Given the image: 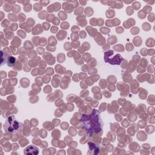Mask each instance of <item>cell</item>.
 Masks as SVG:
<instances>
[{
	"instance_id": "obj_5",
	"label": "cell",
	"mask_w": 155,
	"mask_h": 155,
	"mask_svg": "<svg viewBox=\"0 0 155 155\" xmlns=\"http://www.w3.org/2000/svg\"><path fill=\"white\" fill-rule=\"evenodd\" d=\"M16 59L15 58L13 57V56H8L7 60V65L8 67H13L15 65V64H16Z\"/></svg>"
},
{
	"instance_id": "obj_1",
	"label": "cell",
	"mask_w": 155,
	"mask_h": 155,
	"mask_svg": "<svg viewBox=\"0 0 155 155\" xmlns=\"http://www.w3.org/2000/svg\"><path fill=\"white\" fill-rule=\"evenodd\" d=\"M22 127L23 124L19 122L13 115L7 118L4 127V130L10 133H18L22 130Z\"/></svg>"
},
{
	"instance_id": "obj_4",
	"label": "cell",
	"mask_w": 155,
	"mask_h": 155,
	"mask_svg": "<svg viewBox=\"0 0 155 155\" xmlns=\"http://www.w3.org/2000/svg\"><path fill=\"white\" fill-rule=\"evenodd\" d=\"M99 146L92 143V142H89L88 143V151L87 154H96L99 153Z\"/></svg>"
},
{
	"instance_id": "obj_2",
	"label": "cell",
	"mask_w": 155,
	"mask_h": 155,
	"mask_svg": "<svg viewBox=\"0 0 155 155\" xmlns=\"http://www.w3.org/2000/svg\"><path fill=\"white\" fill-rule=\"evenodd\" d=\"M104 60L105 62L111 65H120L124 58L119 54H114L113 50H109L104 53Z\"/></svg>"
},
{
	"instance_id": "obj_3",
	"label": "cell",
	"mask_w": 155,
	"mask_h": 155,
	"mask_svg": "<svg viewBox=\"0 0 155 155\" xmlns=\"http://www.w3.org/2000/svg\"><path fill=\"white\" fill-rule=\"evenodd\" d=\"M39 153V149L38 147L34 145H29L27 147L24 151V154H38Z\"/></svg>"
}]
</instances>
